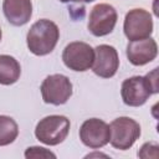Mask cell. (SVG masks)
I'll list each match as a JSON object with an SVG mask.
<instances>
[{
    "label": "cell",
    "mask_w": 159,
    "mask_h": 159,
    "mask_svg": "<svg viewBox=\"0 0 159 159\" xmlns=\"http://www.w3.org/2000/svg\"><path fill=\"white\" fill-rule=\"evenodd\" d=\"M1 35H2V34H1V29H0V41H1Z\"/></svg>",
    "instance_id": "obj_20"
},
{
    "label": "cell",
    "mask_w": 159,
    "mask_h": 159,
    "mask_svg": "<svg viewBox=\"0 0 159 159\" xmlns=\"http://www.w3.org/2000/svg\"><path fill=\"white\" fill-rule=\"evenodd\" d=\"M123 30L124 35L129 41H137L150 37L153 32L152 15L144 9L129 10L124 17Z\"/></svg>",
    "instance_id": "obj_5"
},
{
    "label": "cell",
    "mask_w": 159,
    "mask_h": 159,
    "mask_svg": "<svg viewBox=\"0 0 159 159\" xmlns=\"http://www.w3.org/2000/svg\"><path fill=\"white\" fill-rule=\"evenodd\" d=\"M21 67L16 58L9 55H0V84L10 86L20 78Z\"/></svg>",
    "instance_id": "obj_13"
},
{
    "label": "cell",
    "mask_w": 159,
    "mask_h": 159,
    "mask_svg": "<svg viewBox=\"0 0 159 159\" xmlns=\"http://www.w3.org/2000/svg\"><path fill=\"white\" fill-rule=\"evenodd\" d=\"M70 127L71 124L67 117L52 114L42 118L37 123L35 128V135L41 143L46 145H57L67 138Z\"/></svg>",
    "instance_id": "obj_2"
},
{
    "label": "cell",
    "mask_w": 159,
    "mask_h": 159,
    "mask_svg": "<svg viewBox=\"0 0 159 159\" xmlns=\"http://www.w3.org/2000/svg\"><path fill=\"white\" fill-rule=\"evenodd\" d=\"M41 94L45 103L60 106L65 104L72 96V83L65 75L47 76L41 83Z\"/></svg>",
    "instance_id": "obj_4"
},
{
    "label": "cell",
    "mask_w": 159,
    "mask_h": 159,
    "mask_svg": "<svg viewBox=\"0 0 159 159\" xmlns=\"http://www.w3.org/2000/svg\"><path fill=\"white\" fill-rule=\"evenodd\" d=\"M60 39L57 25L47 19L36 21L29 30L26 42L30 52L36 56H45L52 52Z\"/></svg>",
    "instance_id": "obj_1"
},
{
    "label": "cell",
    "mask_w": 159,
    "mask_h": 159,
    "mask_svg": "<svg viewBox=\"0 0 159 159\" xmlns=\"http://www.w3.org/2000/svg\"><path fill=\"white\" fill-rule=\"evenodd\" d=\"M94 50L86 42L75 41L68 43L62 52V61L72 71L84 72L93 65Z\"/></svg>",
    "instance_id": "obj_6"
},
{
    "label": "cell",
    "mask_w": 159,
    "mask_h": 159,
    "mask_svg": "<svg viewBox=\"0 0 159 159\" xmlns=\"http://www.w3.org/2000/svg\"><path fill=\"white\" fill-rule=\"evenodd\" d=\"M117 11L109 4H97L93 6L88 19V30L92 35L101 37L111 34L117 24Z\"/></svg>",
    "instance_id": "obj_7"
},
{
    "label": "cell",
    "mask_w": 159,
    "mask_h": 159,
    "mask_svg": "<svg viewBox=\"0 0 159 159\" xmlns=\"http://www.w3.org/2000/svg\"><path fill=\"white\" fill-rule=\"evenodd\" d=\"M153 93V88L150 87L145 76H133L127 78L123 81L120 87L122 99L124 104L129 107L143 106Z\"/></svg>",
    "instance_id": "obj_8"
},
{
    "label": "cell",
    "mask_w": 159,
    "mask_h": 159,
    "mask_svg": "<svg viewBox=\"0 0 159 159\" xmlns=\"http://www.w3.org/2000/svg\"><path fill=\"white\" fill-rule=\"evenodd\" d=\"M147 80L150 84V87L153 88V92L154 93H158L159 92V88H158V68H154L152 72H149L147 76Z\"/></svg>",
    "instance_id": "obj_17"
},
{
    "label": "cell",
    "mask_w": 159,
    "mask_h": 159,
    "mask_svg": "<svg viewBox=\"0 0 159 159\" xmlns=\"http://www.w3.org/2000/svg\"><path fill=\"white\" fill-rule=\"evenodd\" d=\"M80 139L88 148H102L109 143V125L102 119L89 118L80 128Z\"/></svg>",
    "instance_id": "obj_9"
},
{
    "label": "cell",
    "mask_w": 159,
    "mask_h": 159,
    "mask_svg": "<svg viewBox=\"0 0 159 159\" xmlns=\"http://www.w3.org/2000/svg\"><path fill=\"white\" fill-rule=\"evenodd\" d=\"M140 137V125L129 117L116 118L109 124V142L119 150L129 149Z\"/></svg>",
    "instance_id": "obj_3"
},
{
    "label": "cell",
    "mask_w": 159,
    "mask_h": 159,
    "mask_svg": "<svg viewBox=\"0 0 159 159\" xmlns=\"http://www.w3.org/2000/svg\"><path fill=\"white\" fill-rule=\"evenodd\" d=\"M25 158L26 159H46V158H56V154L50 152L46 148L42 147H30L25 152Z\"/></svg>",
    "instance_id": "obj_15"
},
{
    "label": "cell",
    "mask_w": 159,
    "mask_h": 159,
    "mask_svg": "<svg viewBox=\"0 0 159 159\" xmlns=\"http://www.w3.org/2000/svg\"><path fill=\"white\" fill-rule=\"evenodd\" d=\"M93 157H104V158H108L106 154H101V153H93V154H88V155H86V158H93Z\"/></svg>",
    "instance_id": "obj_19"
},
{
    "label": "cell",
    "mask_w": 159,
    "mask_h": 159,
    "mask_svg": "<svg viewBox=\"0 0 159 159\" xmlns=\"http://www.w3.org/2000/svg\"><path fill=\"white\" fill-rule=\"evenodd\" d=\"M17 135V123L9 116H0V147L11 144Z\"/></svg>",
    "instance_id": "obj_14"
},
{
    "label": "cell",
    "mask_w": 159,
    "mask_h": 159,
    "mask_svg": "<svg viewBox=\"0 0 159 159\" xmlns=\"http://www.w3.org/2000/svg\"><path fill=\"white\" fill-rule=\"evenodd\" d=\"M2 10L6 20L14 26H22L29 22L32 15L31 0H4Z\"/></svg>",
    "instance_id": "obj_12"
},
{
    "label": "cell",
    "mask_w": 159,
    "mask_h": 159,
    "mask_svg": "<svg viewBox=\"0 0 159 159\" xmlns=\"http://www.w3.org/2000/svg\"><path fill=\"white\" fill-rule=\"evenodd\" d=\"M61 2H92L94 0H60Z\"/></svg>",
    "instance_id": "obj_18"
},
{
    "label": "cell",
    "mask_w": 159,
    "mask_h": 159,
    "mask_svg": "<svg viewBox=\"0 0 159 159\" xmlns=\"http://www.w3.org/2000/svg\"><path fill=\"white\" fill-rule=\"evenodd\" d=\"M158 55V45L154 39L147 37L130 41L127 46V57L134 66H144L152 62Z\"/></svg>",
    "instance_id": "obj_11"
},
{
    "label": "cell",
    "mask_w": 159,
    "mask_h": 159,
    "mask_svg": "<svg viewBox=\"0 0 159 159\" xmlns=\"http://www.w3.org/2000/svg\"><path fill=\"white\" fill-rule=\"evenodd\" d=\"M159 145L157 143H144L138 152L139 158H158L159 157Z\"/></svg>",
    "instance_id": "obj_16"
},
{
    "label": "cell",
    "mask_w": 159,
    "mask_h": 159,
    "mask_svg": "<svg viewBox=\"0 0 159 159\" xmlns=\"http://www.w3.org/2000/svg\"><path fill=\"white\" fill-rule=\"evenodd\" d=\"M118 67V52L113 46L99 45L94 48V60L92 70L97 76L102 78H111L117 73Z\"/></svg>",
    "instance_id": "obj_10"
}]
</instances>
